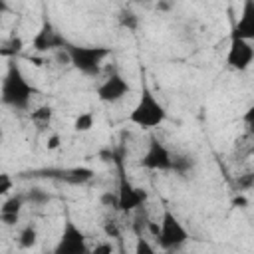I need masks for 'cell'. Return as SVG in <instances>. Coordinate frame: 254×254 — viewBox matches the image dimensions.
<instances>
[{
	"mask_svg": "<svg viewBox=\"0 0 254 254\" xmlns=\"http://www.w3.org/2000/svg\"><path fill=\"white\" fill-rule=\"evenodd\" d=\"M36 93H38V89L34 85H30V81L22 73L20 65L12 62L2 79V103L16 111H24L30 107V101Z\"/></svg>",
	"mask_w": 254,
	"mask_h": 254,
	"instance_id": "6da1fadb",
	"label": "cell"
},
{
	"mask_svg": "<svg viewBox=\"0 0 254 254\" xmlns=\"http://www.w3.org/2000/svg\"><path fill=\"white\" fill-rule=\"evenodd\" d=\"M165 119H167L165 105L159 101V97L149 87H143L133 111L129 113V121L141 129H155L163 125Z\"/></svg>",
	"mask_w": 254,
	"mask_h": 254,
	"instance_id": "7a4b0ae2",
	"label": "cell"
},
{
	"mask_svg": "<svg viewBox=\"0 0 254 254\" xmlns=\"http://www.w3.org/2000/svg\"><path fill=\"white\" fill-rule=\"evenodd\" d=\"M64 50H65L71 65L77 71H81L83 75H97L101 71L103 60L111 54V50L103 48V46H73V44H65Z\"/></svg>",
	"mask_w": 254,
	"mask_h": 254,
	"instance_id": "3957f363",
	"label": "cell"
},
{
	"mask_svg": "<svg viewBox=\"0 0 254 254\" xmlns=\"http://www.w3.org/2000/svg\"><path fill=\"white\" fill-rule=\"evenodd\" d=\"M161 230H159V236H157V242L163 250H179L181 246L187 244L189 240V232L187 228L183 226V222L171 212V210H165L163 216H161Z\"/></svg>",
	"mask_w": 254,
	"mask_h": 254,
	"instance_id": "277c9868",
	"label": "cell"
},
{
	"mask_svg": "<svg viewBox=\"0 0 254 254\" xmlns=\"http://www.w3.org/2000/svg\"><path fill=\"white\" fill-rule=\"evenodd\" d=\"M81 252H87L85 234L73 220H65L60 240L56 244V254H81Z\"/></svg>",
	"mask_w": 254,
	"mask_h": 254,
	"instance_id": "5b68a950",
	"label": "cell"
},
{
	"mask_svg": "<svg viewBox=\"0 0 254 254\" xmlns=\"http://www.w3.org/2000/svg\"><path fill=\"white\" fill-rule=\"evenodd\" d=\"M173 157L175 155L159 139L153 137L141 157V165L151 171H169V169H173Z\"/></svg>",
	"mask_w": 254,
	"mask_h": 254,
	"instance_id": "8992f818",
	"label": "cell"
},
{
	"mask_svg": "<svg viewBox=\"0 0 254 254\" xmlns=\"http://www.w3.org/2000/svg\"><path fill=\"white\" fill-rule=\"evenodd\" d=\"M129 91H131V85H129L127 79H125L121 73H117V71H113L111 75H107V77L97 85V97H99V101H103V103H117V101H121L125 95H129Z\"/></svg>",
	"mask_w": 254,
	"mask_h": 254,
	"instance_id": "52a82bcc",
	"label": "cell"
},
{
	"mask_svg": "<svg viewBox=\"0 0 254 254\" xmlns=\"http://www.w3.org/2000/svg\"><path fill=\"white\" fill-rule=\"evenodd\" d=\"M252 62H254L252 44L248 40L230 38V46H228V52H226V64L236 71H244L246 67H250Z\"/></svg>",
	"mask_w": 254,
	"mask_h": 254,
	"instance_id": "ba28073f",
	"label": "cell"
},
{
	"mask_svg": "<svg viewBox=\"0 0 254 254\" xmlns=\"http://www.w3.org/2000/svg\"><path fill=\"white\" fill-rule=\"evenodd\" d=\"M145 200H147V192L143 189L133 187L125 177H121L119 190H117V208L131 212V210L141 208L145 204Z\"/></svg>",
	"mask_w": 254,
	"mask_h": 254,
	"instance_id": "9c48e42d",
	"label": "cell"
},
{
	"mask_svg": "<svg viewBox=\"0 0 254 254\" xmlns=\"http://www.w3.org/2000/svg\"><path fill=\"white\" fill-rule=\"evenodd\" d=\"M230 38H240V40H248V42L254 40V0H244L240 18L232 28Z\"/></svg>",
	"mask_w": 254,
	"mask_h": 254,
	"instance_id": "30bf717a",
	"label": "cell"
},
{
	"mask_svg": "<svg viewBox=\"0 0 254 254\" xmlns=\"http://www.w3.org/2000/svg\"><path fill=\"white\" fill-rule=\"evenodd\" d=\"M65 38L50 24V22H46L44 26H42V30L36 34V38H34V48L38 50V52H48V50H56V48H65Z\"/></svg>",
	"mask_w": 254,
	"mask_h": 254,
	"instance_id": "8fae6325",
	"label": "cell"
},
{
	"mask_svg": "<svg viewBox=\"0 0 254 254\" xmlns=\"http://www.w3.org/2000/svg\"><path fill=\"white\" fill-rule=\"evenodd\" d=\"M24 198L22 196H10L2 202L0 206V218L4 220V224H14L20 218V210H22Z\"/></svg>",
	"mask_w": 254,
	"mask_h": 254,
	"instance_id": "7c38bea8",
	"label": "cell"
},
{
	"mask_svg": "<svg viewBox=\"0 0 254 254\" xmlns=\"http://www.w3.org/2000/svg\"><path fill=\"white\" fill-rule=\"evenodd\" d=\"M36 240H38V232H36V228L32 224L24 226L20 230V234H18V242H20L22 248H32L36 244Z\"/></svg>",
	"mask_w": 254,
	"mask_h": 254,
	"instance_id": "4fadbf2b",
	"label": "cell"
},
{
	"mask_svg": "<svg viewBox=\"0 0 254 254\" xmlns=\"http://www.w3.org/2000/svg\"><path fill=\"white\" fill-rule=\"evenodd\" d=\"M93 113L91 111H85V113H79L77 117H75V121H73V129L77 131V133H85V131H89L91 127H93Z\"/></svg>",
	"mask_w": 254,
	"mask_h": 254,
	"instance_id": "5bb4252c",
	"label": "cell"
},
{
	"mask_svg": "<svg viewBox=\"0 0 254 254\" xmlns=\"http://www.w3.org/2000/svg\"><path fill=\"white\" fill-rule=\"evenodd\" d=\"M93 177V171H89V169H71V171H67L65 175H64V179L65 181H69V183H87L89 179Z\"/></svg>",
	"mask_w": 254,
	"mask_h": 254,
	"instance_id": "9a60e30c",
	"label": "cell"
},
{
	"mask_svg": "<svg viewBox=\"0 0 254 254\" xmlns=\"http://www.w3.org/2000/svg\"><path fill=\"white\" fill-rule=\"evenodd\" d=\"M192 167V161H190V157H187V155H175L173 157V171H177V173H187L189 169Z\"/></svg>",
	"mask_w": 254,
	"mask_h": 254,
	"instance_id": "2e32d148",
	"label": "cell"
},
{
	"mask_svg": "<svg viewBox=\"0 0 254 254\" xmlns=\"http://www.w3.org/2000/svg\"><path fill=\"white\" fill-rule=\"evenodd\" d=\"M50 119H52V109L50 107H38L34 113H32V121H36V123H42V125H48L50 123Z\"/></svg>",
	"mask_w": 254,
	"mask_h": 254,
	"instance_id": "e0dca14e",
	"label": "cell"
},
{
	"mask_svg": "<svg viewBox=\"0 0 254 254\" xmlns=\"http://www.w3.org/2000/svg\"><path fill=\"white\" fill-rule=\"evenodd\" d=\"M30 202H34V204H44V202H48L50 200V194L48 192H44V190H40V189H34V190H30L28 192V196H26Z\"/></svg>",
	"mask_w": 254,
	"mask_h": 254,
	"instance_id": "ac0fdd59",
	"label": "cell"
},
{
	"mask_svg": "<svg viewBox=\"0 0 254 254\" xmlns=\"http://www.w3.org/2000/svg\"><path fill=\"white\" fill-rule=\"evenodd\" d=\"M119 20H121V24H123L125 28H129V30H135V28H137V22H139L137 16L131 14V12H121Z\"/></svg>",
	"mask_w": 254,
	"mask_h": 254,
	"instance_id": "d6986e66",
	"label": "cell"
},
{
	"mask_svg": "<svg viewBox=\"0 0 254 254\" xmlns=\"http://www.w3.org/2000/svg\"><path fill=\"white\" fill-rule=\"evenodd\" d=\"M22 50V40L20 38H14L10 42V48H4L2 50V56H12V54H18Z\"/></svg>",
	"mask_w": 254,
	"mask_h": 254,
	"instance_id": "ffe728a7",
	"label": "cell"
},
{
	"mask_svg": "<svg viewBox=\"0 0 254 254\" xmlns=\"http://www.w3.org/2000/svg\"><path fill=\"white\" fill-rule=\"evenodd\" d=\"M236 185H238V189H250L254 185V173H246V175L238 177Z\"/></svg>",
	"mask_w": 254,
	"mask_h": 254,
	"instance_id": "44dd1931",
	"label": "cell"
},
{
	"mask_svg": "<svg viewBox=\"0 0 254 254\" xmlns=\"http://www.w3.org/2000/svg\"><path fill=\"white\" fill-rule=\"evenodd\" d=\"M103 230H105L107 236H111V238H119V228H117V224H115L113 220H107L105 226H103Z\"/></svg>",
	"mask_w": 254,
	"mask_h": 254,
	"instance_id": "7402d4cb",
	"label": "cell"
},
{
	"mask_svg": "<svg viewBox=\"0 0 254 254\" xmlns=\"http://www.w3.org/2000/svg\"><path fill=\"white\" fill-rule=\"evenodd\" d=\"M12 189V181L8 175H0V194H8Z\"/></svg>",
	"mask_w": 254,
	"mask_h": 254,
	"instance_id": "603a6c76",
	"label": "cell"
},
{
	"mask_svg": "<svg viewBox=\"0 0 254 254\" xmlns=\"http://www.w3.org/2000/svg\"><path fill=\"white\" fill-rule=\"evenodd\" d=\"M60 143H62L60 135H52V137H48V143H46V147H48V151H56V149L60 147Z\"/></svg>",
	"mask_w": 254,
	"mask_h": 254,
	"instance_id": "cb8c5ba5",
	"label": "cell"
},
{
	"mask_svg": "<svg viewBox=\"0 0 254 254\" xmlns=\"http://www.w3.org/2000/svg\"><path fill=\"white\" fill-rule=\"evenodd\" d=\"M135 252H139V254H141V252H149V254H151L153 248L145 242V238H139V240H137V246H135Z\"/></svg>",
	"mask_w": 254,
	"mask_h": 254,
	"instance_id": "d4e9b609",
	"label": "cell"
},
{
	"mask_svg": "<svg viewBox=\"0 0 254 254\" xmlns=\"http://www.w3.org/2000/svg\"><path fill=\"white\" fill-rule=\"evenodd\" d=\"M244 121H246V123H250V125H254V105L244 113Z\"/></svg>",
	"mask_w": 254,
	"mask_h": 254,
	"instance_id": "484cf974",
	"label": "cell"
},
{
	"mask_svg": "<svg viewBox=\"0 0 254 254\" xmlns=\"http://www.w3.org/2000/svg\"><path fill=\"white\" fill-rule=\"evenodd\" d=\"M234 204H246V200L244 198H234Z\"/></svg>",
	"mask_w": 254,
	"mask_h": 254,
	"instance_id": "4316f807",
	"label": "cell"
}]
</instances>
